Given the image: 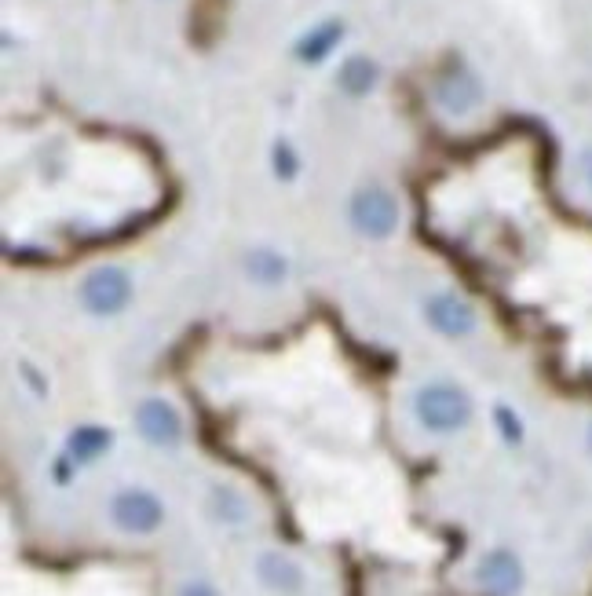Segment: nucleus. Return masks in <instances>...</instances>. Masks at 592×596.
Masks as SVG:
<instances>
[{
	"instance_id": "1",
	"label": "nucleus",
	"mask_w": 592,
	"mask_h": 596,
	"mask_svg": "<svg viewBox=\"0 0 592 596\" xmlns=\"http://www.w3.org/2000/svg\"><path fill=\"white\" fill-rule=\"evenodd\" d=\"M413 414L428 432H439V436H450V432H461V428L472 421V399H468L465 388L446 381L424 384L421 392L413 395Z\"/></svg>"
},
{
	"instance_id": "6",
	"label": "nucleus",
	"mask_w": 592,
	"mask_h": 596,
	"mask_svg": "<svg viewBox=\"0 0 592 596\" xmlns=\"http://www.w3.org/2000/svg\"><path fill=\"white\" fill-rule=\"evenodd\" d=\"M136 428L139 436L154 443V447H176L183 439V421L176 414V406L165 399H143L136 406Z\"/></svg>"
},
{
	"instance_id": "9",
	"label": "nucleus",
	"mask_w": 592,
	"mask_h": 596,
	"mask_svg": "<svg viewBox=\"0 0 592 596\" xmlns=\"http://www.w3.org/2000/svg\"><path fill=\"white\" fill-rule=\"evenodd\" d=\"M256 575L267 589H278V593H300L304 586V571L282 553H264L256 560Z\"/></svg>"
},
{
	"instance_id": "8",
	"label": "nucleus",
	"mask_w": 592,
	"mask_h": 596,
	"mask_svg": "<svg viewBox=\"0 0 592 596\" xmlns=\"http://www.w3.org/2000/svg\"><path fill=\"white\" fill-rule=\"evenodd\" d=\"M479 96H483V88L479 81L468 70H454V74H446L439 85H435V99H439V107L450 110V114H468V110L476 107Z\"/></svg>"
},
{
	"instance_id": "15",
	"label": "nucleus",
	"mask_w": 592,
	"mask_h": 596,
	"mask_svg": "<svg viewBox=\"0 0 592 596\" xmlns=\"http://www.w3.org/2000/svg\"><path fill=\"white\" fill-rule=\"evenodd\" d=\"M494 421L497 428H501V439H505V443H519V439H523V425H519V417L512 414L508 406H497Z\"/></svg>"
},
{
	"instance_id": "18",
	"label": "nucleus",
	"mask_w": 592,
	"mask_h": 596,
	"mask_svg": "<svg viewBox=\"0 0 592 596\" xmlns=\"http://www.w3.org/2000/svg\"><path fill=\"white\" fill-rule=\"evenodd\" d=\"M589 450H592V428H589Z\"/></svg>"
},
{
	"instance_id": "12",
	"label": "nucleus",
	"mask_w": 592,
	"mask_h": 596,
	"mask_svg": "<svg viewBox=\"0 0 592 596\" xmlns=\"http://www.w3.org/2000/svg\"><path fill=\"white\" fill-rule=\"evenodd\" d=\"M337 85L340 92H348V96L355 99L366 96V92L377 85V63L366 59V55H351V59H344V66H340Z\"/></svg>"
},
{
	"instance_id": "14",
	"label": "nucleus",
	"mask_w": 592,
	"mask_h": 596,
	"mask_svg": "<svg viewBox=\"0 0 592 596\" xmlns=\"http://www.w3.org/2000/svg\"><path fill=\"white\" fill-rule=\"evenodd\" d=\"M271 161H275V176H278V180H293L296 169H300L296 150L289 147L286 139H278V143H275V150H271Z\"/></svg>"
},
{
	"instance_id": "7",
	"label": "nucleus",
	"mask_w": 592,
	"mask_h": 596,
	"mask_svg": "<svg viewBox=\"0 0 592 596\" xmlns=\"http://www.w3.org/2000/svg\"><path fill=\"white\" fill-rule=\"evenodd\" d=\"M476 578L490 596H512L523 586V567H519V560L508 549H494V553L479 560Z\"/></svg>"
},
{
	"instance_id": "3",
	"label": "nucleus",
	"mask_w": 592,
	"mask_h": 596,
	"mask_svg": "<svg viewBox=\"0 0 592 596\" xmlns=\"http://www.w3.org/2000/svg\"><path fill=\"white\" fill-rule=\"evenodd\" d=\"M399 202L388 187H362L351 194L348 220L362 238H388L399 227Z\"/></svg>"
},
{
	"instance_id": "5",
	"label": "nucleus",
	"mask_w": 592,
	"mask_h": 596,
	"mask_svg": "<svg viewBox=\"0 0 592 596\" xmlns=\"http://www.w3.org/2000/svg\"><path fill=\"white\" fill-rule=\"evenodd\" d=\"M424 319L443 337H468V333L476 330V311L457 293H432V297L424 300Z\"/></svg>"
},
{
	"instance_id": "17",
	"label": "nucleus",
	"mask_w": 592,
	"mask_h": 596,
	"mask_svg": "<svg viewBox=\"0 0 592 596\" xmlns=\"http://www.w3.org/2000/svg\"><path fill=\"white\" fill-rule=\"evenodd\" d=\"M582 180H585V183H589V187H592V147H589V150H585V154H582Z\"/></svg>"
},
{
	"instance_id": "4",
	"label": "nucleus",
	"mask_w": 592,
	"mask_h": 596,
	"mask_svg": "<svg viewBox=\"0 0 592 596\" xmlns=\"http://www.w3.org/2000/svg\"><path fill=\"white\" fill-rule=\"evenodd\" d=\"M110 520H114V527H121L128 534H154L161 527V520H165V505L158 501V494L132 487L114 494Z\"/></svg>"
},
{
	"instance_id": "11",
	"label": "nucleus",
	"mask_w": 592,
	"mask_h": 596,
	"mask_svg": "<svg viewBox=\"0 0 592 596\" xmlns=\"http://www.w3.org/2000/svg\"><path fill=\"white\" fill-rule=\"evenodd\" d=\"M340 37H344V22L340 19L318 22L315 30H307L304 37L296 41V59H300V63H322L340 44Z\"/></svg>"
},
{
	"instance_id": "2",
	"label": "nucleus",
	"mask_w": 592,
	"mask_h": 596,
	"mask_svg": "<svg viewBox=\"0 0 592 596\" xmlns=\"http://www.w3.org/2000/svg\"><path fill=\"white\" fill-rule=\"evenodd\" d=\"M77 297H81V304H85L88 315H96V319L121 315V311L132 304V275H128L125 267L103 264V267H96V271H88V275L81 278Z\"/></svg>"
},
{
	"instance_id": "16",
	"label": "nucleus",
	"mask_w": 592,
	"mask_h": 596,
	"mask_svg": "<svg viewBox=\"0 0 592 596\" xmlns=\"http://www.w3.org/2000/svg\"><path fill=\"white\" fill-rule=\"evenodd\" d=\"M180 596H216V589H212L209 582H187Z\"/></svg>"
},
{
	"instance_id": "13",
	"label": "nucleus",
	"mask_w": 592,
	"mask_h": 596,
	"mask_svg": "<svg viewBox=\"0 0 592 596\" xmlns=\"http://www.w3.org/2000/svg\"><path fill=\"white\" fill-rule=\"evenodd\" d=\"M245 271H249V278L260 282V286H278V282L289 275V264H286V256L275 253V249H249Z\"/></svg>"
},
{
	"instance_id": "10",
	"label": "nucleus",
	"mask_w": 592,
	"mask_h": 596,
	"mask_svg": "<svg viewBox=\"0 0 592 596\" xmlns=\"http://www.w3.org/2000/svg\"><path fill=\"white\" fill-rule=\"evenodd\" d=\"M114 447V432L103 425H77L66 439V454L74 465H88V461H96L99 454Z\"/></svg>"
}]
</instances>
